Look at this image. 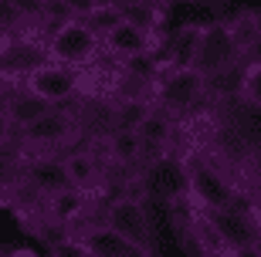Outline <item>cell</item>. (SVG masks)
<instances>
[{
	"label": "cell",
	"instance_id": "obj_28",
	"mask_svg": "<svg viewBox=\"0 0 261 257\" xmlns=\"http://www.w3.org/2000/svg\"><path fill=\"white\" fill-rule=\"evenodd\" d=\"M251 210H254V217H258V223H261V190H258V196H254V203H251Z\"/></svg>",
	"mask_w": 261,
	"mask_h": 257
},
{
	"label": "cell",
	"instance_id": "obj_26",
	"mask_svg": "<svg viewBox=\"0 0 261 257\" xmlns=\"http://www.w3.org/2000/svg\"><path fill=\"white\" fill-rule=\"evenodd\" d=\"M61 4L68 7V14H71V17H82V20H85L88 14L98 7V0H61Z\"/></svg>",
	"mask_w": 261,
	"mask_h": 257
},
{
	"label": "cell",
	"instance_id": "obj_20",
	"mask_svg": "<svg viewBox=\"0 0 261 257\" xmlns=\"http://www.w3.org/2000/svg\"><path fill=\"white\" fill-rule=\"evenodd\" d=\"M48 108V102H41V98H34L24 88V92H17V95H10L7 102H4V115H7V122L14 125V129H20V125H28L31 119H38L41 112Z\"/></svg>",
	"mask_w": 261,
	"mask_h": 257
},
{
	"label": "cell",
	"instance_id": "obj_7",
	"mask_svg": "<svg viewBox=\"0 0 261 257\" xmlns=\"http://www.w3.org/2000/svg\"><path fill=\"white\" fill-rule=\"evenodd\" d=\"M187 196H194L203 210H221L238 200V190L217 162L190 159L187 162Z\"/></svg>",
	"mask_w": 261,
	"mask_h": 257
},
{
	"label": "cell",
	"instance_id": "obj_3",
	"mask_svg": "<svg viewBox=\"0 0 261 257\" xmlns=\"http://www.w3.org/2000/svg\"><path fill=\"white\" fill-rule=\"evenodd\" d=\"M211 217V230L217 234V240L227 244V250H234L238 257L244 254H261V223L254 217L251 207H238V200L231 207H221V210H207Z\"/></svg>",
	"mask_w": 261,
	"mask_h": 257
},
{
	"label": "cell",
	"instance_id": "obj_5",
	"mask_svg": "<svg viewBox=\"0 0 261 257\" xmlns=\"http://www.w3.org/2000/svg\"><path fill=\"white\" fill-rule=\"evenodd\" d=\"M203 98H207V78L190 65V68H170V71H163V78L156 81L153 105H160L173 119H180V115L194 112Z\"/></svg>",
	"mask_w": 261,
	"mask_h": 257
},
{
	"label": "cell",
	"instance_id": "obj_16",
	"mask_svg": "<svg viewBox=\"0 0 261 257\" xmlns=\"http://www.w3.org/2000/svg\"><path fill=\"white\" fill-rule=\"evenodd\" d=\"M197 41H200V24H184V27H176L173 34L163 41V48H160V65H163V71L194 65Z\"/></svg>",
	"mask_w": 261,
	"mask_h": 257
},
{
	"label": "cell",
	"instance_id": "obj_25",
	"mask_svg": "<svg viewBox=\"0 0 261 257\" xmlns=\"http://www.w3.org/2000/svg\"><path fill=\"white\" fill-rule=\"evenodd\" d=\"M20 24H24V17H20V10L14 0H0V31H17Z\"/></svg>",
	"mask_w": 261,
	"mask_h": 257
},
{
	"label": "cell",
	"instance_id": "obj_19",
	"mask_svg": "<svg viewBox=\"0 0 261 257\" xmlns=\"http://www.w3.org/2000/svg\"><path fill=\"white\" fill-rule=\"evenodd\" d=\"M244 75H248V65L244 61L207 75V98H214V102H234V98H241Z\"/></svg>",
	"mask_w": 261,
	"mask_h": 257
},
{
	"label": "cell",
	"instance_id": "obj_13",
	"mask_svg": "<svg viewBox=\"0 0 261 257\" xmlns=\"http://www.w3.org/2000/svg\"><path fill=\"white\" fill-rule=\"evenodd\" d=\"M139 142H143V159H153V156H163L170 153V146H173V132H176V119L166 108L153 105L146 119L139 122Z\"/></svg>",
	"mask_w": 261,
	"mask_h": 257
},
{
	"label": "cell",
	"instance_id": "obj_1",
	"mask_svg": "<svg viewBox=\"0 0 261 257\" xmlns=\"http://www.w3.org/2000/svg\"><path fill=\"white\" fill-rule=\"evenodd\" d=\"M261 31V17L254 10H244L231 20H214V24H200V41H197V54H194V68L203 78L214 71L238 65L248 51L254 38Z\"/></svg>",
	"mask_w": 261,
	"mask_h": 257
},
{
	"label": "cell",
	"instance_id": "obj_10",
	"mask_svg": "<svg viewBox=\"0 0 261 257\" xmlns=\"http://www.w3.org/2000/svg\"><path fill=\"white\" fill-rule=\"evenodd\" d=\"M106 223L112 230H119L126 240L153 250V223H149V213H146L139 196H119V200H112L106 210Z\"/></svg>",
	"mask_w": 261,
	"mask_h": 257
},
{
	"label": "cell",
	"instance_id": "obj_29",
	"mask_svg": "<svg viewBox=\"0 0 261 257\" xmlns=\"http://www.w3.org/2000/svg\"><path fill=\"white\" fill-rule=\"evenodd\" d=\"M4 44H7V31H0V48H4Z\"/></svg>",
	"mask_w": 261,
	"mask_h": 257
},
{
	"label": "cell",
	"instance_id": "obj_17",
	"mask_svg": "<svg viewBox=\"0 0 261 257\" xmlns=\"http://www.w3.org/2000/svg\"><path fill=\"white\" fill-rule=\"evenodd\" d=\"M61 162H65L68 183L78 186V190H92V186H98L102 176H106V162L98 159L92 149H75V153L61 156Z\"/></svg>",
	"mask_w": 261,
	"mask_h": 257
},
{
	"label": "cell",
	"instance_id": "obj_9",
	"mask_svg": "<svg viewBox=\"0 0 261 257\" xmlns=\"http://www.w3.org/2000/svg\"><path fill=\"white\" fill-rule=\"evenodd\" d=\"M24 88H28L34 98L41 102H65L78 92V75L68 65H58V61H41L24 75Z\"/></svg>",
	"mask_w": 261,
	"mask_h": 257
},
{
	"label": "cell",
	"instance_id": "obj_18",
	"mask_svg": "<svg viewBox=\"0 0 261 257\" xmlns=\"http://www.w3.org/2000/svg\"><path fill=\"white\" fill-rule=\"evenodd\" d=\"M106 156L122 169H139L143 166V142L136 129H109L106 135Z\"/></svg>",
	"mask_w": 261,
	"mask_h": 257
},
{
	"label": "cell",
	"instance_id": "obj_12",
	"mask_svg": "<svg viewBox=\"0 0 261 257\" xmlns=\"http://www.w3.org/2000/svg\"><path fill=\"white\" fill-rule=\"evenodd\" d=\"M20 183L31 186L38 196H51V193L71 186V183H68V173H65V162H61V156H55V153L34 156L31 162H24Z\"/></svg>",
	"mask_w": 261,
	"mask_h": 257
},
{
	"label": "cell",
	"instance_id": "obj_21",
	"mask_svg": "<svg viewBox=\"0 0 261 257\" xmlns=\"http://www.w3.org/2000/svg\"><path fill=\"white\" fill-rule=\"evenodd\" d=\"M153 108V102H143V98H126L119 102L109 115V129H139V122L146 119V112Z\"/></svg>",
	"mask_w": 261,
	"mask_h": 257
},
{
	"label": "cell",
	"instance_id": "obj_24",
	"mask_svg": "<svg viewBox=\"0 0 261 257\" xmlns=\"http://www.w3.org/2000/svg\"><path fill=\"white\" fill-rule=\"evenodd\" d=\"M241 98L261 108V65L248 68V75H244V88H241Z\"/></svg>",
	"mask_w": 261,
	"mask_h": 257
},
{
	"label": "cell",
	"instance_id": "obj_15",
	"mask_svg": "<svg viewBox=\"0 0 261 257\" xmlns=\"http://www.w3.org/2000/svg\"><path fill=\"white\" fill-rule=\"evenodd\" d=\"M88 213V190L65 186V190L44 196V217L58 227H78Z\"/></svg>",
	"mask_w": 261,
	"mask_h": 257
},
{
	"label": "cell",
	"instance_id": "obj_27",
	"mask_svg": "<svg viewBox=\"0 0 261 257\" xmlns=\"http://www.w3.org/2000/svg\"><path fill=\"white\" fill-rule=\"evenodd\" d=\"M248 68H254V65H261V31H258V38L248 44V51H244V58H241Z\"/></svg>",
	"mask_w": 261,
	"mask_h": 257
},
{
	"label": "cell",
	"instance_id": "obj_22",
	"mask_svg": "<svg viewBox=\"0 0 261 257\" xmlns=\"http://www.w3.org/2000/svg\"><path fill=\"white\" fill-rule=\"evenodd\" d=\"M20 173H24L20 149L10 139H0V190H10L14 183H20Z\"/></svg>",
	"mask_w": 261,
	"mask_h": 257
},
{
	"label": "cell",
	"instance_id": "obj_8",
	"mask_svg": "<svg viewBox=\"0 0 261 257\" xmlns=\"http://www.w3.org/2000/svg\"><path fill=\"white\" fill-rule=\"evenodd\" d=\"M85 257H153V250L126 240L119 230H112L106 220H82L71 237Z\"/></svg>",
	"mask_w": 261,
	"mask_h": 257
},
{
	"label": "cell",
	"instance_id": "obj_14",
	"mask_svg": "<svg viewBox=\"0 0 261 257\" xmlns=\"http://www.w3.org/2000/svg\"><path fill=\"white\" fill-rule=\"evenodd\" d=\"M102 48L112 51L116 58H126V61H136V58H146L153 51V31L139 27L133 20H122L119 27H112L102 38Z\"/></svg>",
	"mask_w": 261,
	"mask_h": 257
},
{
	"label": "cell",
	"instance_id": "obj_2",
	"mask_svg": "<svg viewBox=\"0 0 261 257\" xmlns=\"http://www.w3.org/2000/svg\"><path fill=\"white\" fill-rule=\"evenodd\" d=\"M82 132V122H78L75 112L68 108H44L38 119H31L28 125L17 129V146L24 153L44 156V153H58L65 146H71Z\"/></svg>",
	"mask_w": 261,
	"mask_h": 257
},
{
	"label": "cell",
	"instance_id": "obj_6",
	"mask_svg": "<svg viewBox=\"0 0 261 257\" xmlns=\"http://www.w3.org/2000/svg\"><path fill=\"white\" fill-rule=\"evenodd\" d=\"M98 48H102V38L82 17H71L55 27V34L48 41V58L58 61V65H68V68H82V65L95 61Z\"/></svg>",
	"mask_w": 261,
	"mask_h": 257
},
{
	"label": "cell",
	"instance_id": "obj_4",
	"mask_svg": "<svg viewBox=\"0 0 261 257\" xmlns=\"http://www.w3.org/2000/svg\"><path fill=\"white\" fill-rule=\"evenodd\" d=\"M136 183H139L143 196H153V200L173 207L187 196V162H180L170 153L143 159V166L136 173Z\"/></svg>",
	"mask_w": 261,
	"mask_h": 257
},
{
	"label": "cell",
	"instance_id": "obj_11",
	"mask_svg": "<svg viewBox=\"0 0 261 257\" xmlns=\"http://www.w3.org/2000/svg\"><path fill=\"white\" fill-rule=\"evenodd\" d=\"M231 105L224 112V125H227V135L241 142L244 153H261V108L244 98H234V102H224Z\"/></svg>",
	"mask_w": 261,
	"mask_h": 257
},
{
	"label": "cell",
	"instance_id": "obj_23",
	"mask_svg": "<svg viewBox=\"0 0 261 257\" xmlns=\"http://www.w3.org/2000/svg\"><path fill=\"white\" fill-rule=\"evenodd\" d=\"M122 20H126V7H119V4H98V7L85 17V24L95 31L98 38H106L109 31L119 27Z\"/></svg>",
	"mask_w": 261,
	"mask_h": 257
},
{
	"label": "cell",
	"instance_id": "obj_30",
	"mask_svg": "<svg viewBox=\"0 0 261 257\" xmlns=\"http://www.w3.org/2000/svg\"><path fill=\"white\" fill-rule=\"evenodd\" d=\"M234 257H238V254H234ZM244 257H261V254H244Z\"/></svg>",
	"mask_w": 261,
	"mask_h": 257
}]
</instances>
